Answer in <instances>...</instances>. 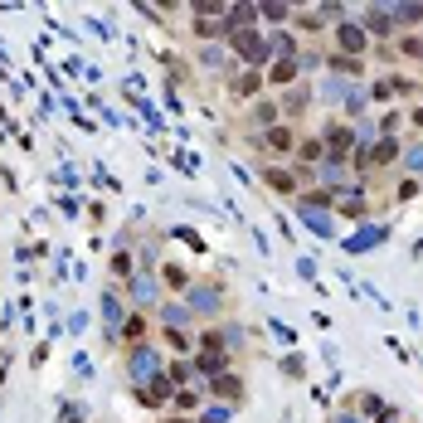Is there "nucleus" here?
I'll list each match as a JSON object with an SVG mask.
<instances>
[{"label": "nucleus", "instance_id": "obj_14", "mask_svg": "<svg viewBox=\"0 0 423 423\" xmlns=\"http://www.w3.org/2000/svg\"><path fill=\"white\" fill-rule=\"evenodd\" d=\"M146 385H151V389H141V399H146V404L171 399V380H166V375H156V380H146Z\"/></svg>", "mask_w": 423, "mask_h": 423}, {"label": "nucleus", "instance_id": "obj_13", "mask_svg": "<svg viewBox=\"0 0 423 423\" xmlns=\"http://www.w3.org/2000/svg\"><path fill=\"white\" fill-rule=\"evenodd\" d=\"M268 83H278V88L297 83V64H292V59H278V64H273V73H268Z\"/></svg>", "mask_w": 423, "mask_h": 423}, {"label": "nucleus", "instance_id": "obj_17", "mask_svg": "<svg viewBox=\"0 0 423 423\" xmlns=\"http://www.w3.org/2000/svg\"><path fill=\"white\" fill-rule=\"evenodd\" d=\"M389 20H399V25H418V20H423V5H389Z\"/></svg>", "mask_w": 423, "mask_h": 423}, {"label": "nucleus", "instance_id": "obj_22", "mask_svg": "<svg viewBox=\"0 0 423 423\" xmlns=\"http://www.w3.org/2000/svg\"><path fill=\"white\" fill-rule=\"evenodd\" d=\"M253 112H258V122H268V127H273V117H278L282 108H278V102H258V108H253Z\"/></svg>", "mask_w": 423, "mask_h": 423}, {"label": "nucleus", "instance_id": "obj_6", "mask_svg": "<svg viewBox=\"0 0 423 423\" xmlns=\"http://www.w3.org/2000/svg\"><path fill=\"white\" fill-rule=\"evenodd\" d=\"M219 306H224V292H219V287H190V311L215 316Z\"/></svg>", "mask_w": 423, "mask_h": 423}, {"label": "nucleus", "instance_id": "obj_16", "mask_svg": "<svg viewBox=\"0 0 423 423\" xmlns=\"http://www.w3.org/2000/svg\"><path fill=\"white\" fill-rule=\"evenodd\" d=\"M331 69H336V73H350V78H360V73H365V59H346V54H331Z\"/></svg>", "mask_w": 423, "mask_h": 423}, {"label": "nucleus", "instance_id": "obj_7", "mask_svg": "<svg viewBox=\"0 0 423 423\" xmlns=\"http://www.w3.org/2000/svg\"><path fill=\"white\" fill-rule=\"evenodd\" d=\"M302 224H306L311 234H322V239L336 234V229H331V215H326V204H306V200H302Z\"/></svg>", "mask_w": 423, "mask_h": 423}, {"label": "nucleus", "instance_id": "obj_20", "mask_svg": "<svg viewBox=\"0 0 423 423\" xmlns=\"http://www.w3.org/2000/svg\"><path fill=\"white\" fill-rule=\"evenodd\" d=\"M404 151H409V156H404V166H409V180H413V176L423 171V141H413V146H404Z\"/></svg>", "mask_w": 423, "mask_h": 423}, {"label": "nucleus", "instance_id": "obj_2", "mask_svg": "<svg viewBox=\"0 0 423 423\" xmlns=\"http://www.w3.org/2000/svg\"><path fill=\"white\" fill-rule=\"evenodd\" d=\"M229 39H234V49H239L248 64H263V59H268V39H258V29H229Z\"/></svg>", "mask_w": 423, "mask_h": 423}, {"label": "nucleus", "instance_id": "obj_25", "mask_svg": "<svg viewBox=\"0 0 423 423\" xmlns=\"http://www.w3.org/2000/svg\"><path fill=\"white\" fill-rule=\"evenodd\" d=\"M253 88H258V73H243V78L234 83V93H253Z\"/></svg>", "mask_w": 423, "mask_h": 423}, {"label": "nucleus", "instance_id": "obj_3", "mask_svg": "<svg viewBox=\"0 0 423 423\" xmlns=\"http://www.w3.org/2000/svg\"><path fill=\"white\" fill-rule=\"evenodd\" d=\"M336 44H341V54H346V59H360L365 49H370V34H365L355 20H346V25L336 29Z\"/></svg>", "mask_w": 423, "mask_h": 423}, {"label": "nucleus", "instance_id": "obj_31", "mask_svg": "<svg viewBox=\"0 0 423 423\" xmlns=\"http://www.w3.org/2000/svg\"><path fill=\"white\" fill-rule=\"evenodd\" d=\"M171 423H185V418H171Z\"/></svg>", "mask_w": 423, "mask_h": 423}, {"label": "nucleus", "instance_id": "obj_15", "mask_svg": "<svg viewBox=\"0 0 423 423\" xmlns=\"http://www.w3.org/2000/svg\"><path fill=\"white\" fill-rule=\"evenodd\" d=\"M268 146H273V156H287L292 151V132L287 127H268Z\"/></svg>", "mask_w": 423, "mask_h": 423}, {"label": "nucleus", "instance_id": "obj_18", "mask_svg": "<svg viewBox=\"0 0 423 423\" xmlns=\"http://www.w3.org/2000/svg\"><path fill=\"white\" fill-rule=\"evenodd\" d=\"M399 54L413 59V64H423V39H418V34H404V39H399Z\"/></svg>", "mask_w": 423, "mask_h": 423}, {"label": "nucleus", "instance_id": "obj_4", "mask_svg": "<svg viewBox=\"0 0 423 423\" xmlns=\"http://www.w3.org/2000/svg\"><path fill=\"white\" fill-rule=\"evenodd\" d=\"M322 146H326V156H346V161H350V151H355V132H350L346 122H331V127H326V136H322Z\"/></svg>", "mask_w": 423, "mask_h": 423}, {"label": "nucleus", "instance_id": "obj_8", "mask_svg": "<svg viewBox=\"0 0 423 423\" xmlns=\"http://www.w3.org/2000/svg\"><path fill=\"white\" fill-rule=\"evenodd\" d=\"M385 234H389V229H380V224H365L360 234H350V239H346V253H370L375 243H385Z\"/></svg>", "mask_w": 423, "mask_h": 423}, {"label": "nucleus", "instance_id": "obj_24", "mask_svg": "<svg viewBox=\"0 0 423 423\" xmlns=\"http://www.w3.org/2000/svg\"><path fill=\"white\" fill-rule=\"evenodd\" d=\"M297 108H306V88H292V97H287V112H297Z\"/></svg>", "mask_w": 423, "mask_h": 423}, {"label": "nucleus", "instance_id": "obj_26", "mask_svg": "<svg viewBox=\"0 0 423 423\" xmlns=\"http://www.w3.org/2000/svg\"><path fill=\"white\" fill-rule=\"evenodd\" d=\"M151 292H156V282H151V278H136V297H141V302H146V297H151Z\"/></svg>", "mask_w": 423, "mask_h": 423}, {"label": "nucleus", "instance_id": "obj_9", "mask_svg": "<svg viewBox=\"0 0 423 423\" xmlns=\"http://www.w3.org/2000/svg\"><path fill=\"white\" fill-rule=\"evenodd\" d=\"M360 20H365V25H360L365 34H389V29H394L389 5H370V10H360Z\"/></svg>", "mask_w": 423, "mask_h": 423}, {"label": "nucleus", "instance_id": "obj_23", "mask_svg": "<svg viewBox=\"0 0 423 423\" xmlns=\"http://www.w3.org/2000/svg\"><path fill=\"white\" fill-rule=\"evenodd\" d=\"M268 49H273V54H292V34H273Z\"/></svg>", "mask_w": 423, "mask_h": 423}, {"label": "nucleus", "instance_id": "obj_5", "mask_svg": "<svg viewBox=\"0 0 423 423\" xmlns=\"http://www.w3.org/2000/svg\"><path fill=\"white\" fill-rule=\"evenodd\" d=\"M132 375L136 380H156V375H161V355H156L151 346H136L132 350Z\"/></svg>", "mask_w": 423, "mask_h": 423}, {"label": "nucleus", "instance_id": "obj_28", "mask_svg": "<svg viewBox=\"0 0 423 423\" xmlns=\"http://www.w3.org/2000/svg\"><path fill=\"white\" fill-rule=\"evenodd\" d=\"M413 127H418V132H423V108H413Z\"/></svg>", "mask_w": 423, "mask_h": 423}, {"label": "nucleus", "instance_id": "obj_10", "mask_svg": "<svg viewBox=\"0 0 423 423\" xmlns=\"http://www.w3.org/2000/svg\"><path fill=\"white\" fill-rule=\"evenodd\" d=\"M263 180H268L278 195H292V190H297V176H292V171H282V166H268V171H263Z\"/></svg>", "mask_w": 423, "mask_h": 423}, {"label": "nucleus", "instance_id": "obj_1", "mask_svg": "<svg viewBox=\"0 0 423 423\" xmlns=\"http://www.w3.org/2000/svg\"><path fill=\"white\" fill-rule=\"evenodd\" d=\"M399 136H380L375 146H370V151H355V166L360 171H370V166H389V161H399Z\"/></svg>", "mask_w": 423, "mask_h": 423}, {"label": "nucleus", "instance_id": "obj_11", "mask_svg": "<svg viewBox=\"0 0 423 423\" xmlns=\"http://www.w3.org/2000/svg\"><path fill=\"white\" fill-rule=\"evenodd\" d=\"M215 394L239 404V399H243V380H239V375H219V380H215Z\"/></svg>", "mask_w": 423, "mask_h": 423}, {"label": "nucleus", "instance_id": "obj_27", "mask_svg": "<svg viewBox=\"0 0 423 423\" xmlns=\"http://www.w3.org/2000/svg\"><path fill=\"white\" fill-rule=\"evenodd\" d=\"M146 336V322H127V341H141Z\"/></svg>", "mask_w": 423, "mask_h": 423}, {"label": "nucleus", "instance_id": "obj_21", "mask_svg": "<svg viewBox=\"0 0 423 423\" xmlns=\"http://www.w3.org/2000/svg\"><path fill=\"white\" fill-rule=\"evenodd\" d=\"M365 97H370L365 88H355V93H346V112H350V117H360V112H365Z\"/></svg>", "mask_w": 423, "mask_h": 423}, {"label": "nucleus", "instance_id": "obj_30", "mask_svg": "<svg viewBox=\"0 0 423 423\" xmlns=\"http://www.w3.org/2000/svg\"><path fill=\"white\" fill-rule=\"evenodd\" d=\"M380 423H394V413H385V418H380Z\"/></svg>", "mask_w": 423, "mask_h": 423}, {"label": "nucleus", "instance_id": "obj_19", "mask_svg": "<svg viewBox=\"0 0 423 423\" xmlns=\"http://www.w3.org/2000/svg\"><path fill=\"white\" fill-rule=\"evenodd\" d=\"M297 156H302V161H311V166H316V161H322V156H326L322 136H311V141H302V146H297Z\"/></svg>", "mask_w": 423, "mask_h": 423}, {"label": "nucleus", "instance_id": "obj_29", "mask_svg": "<svg viewBox=\"0 0 423 423\" xmlns=\"http://www.w3.org/2000/svg\"><path fill=\"white\" fill-rule=\"evenodd\" d=\"M336 423H360V418H355V413H341V418H336Z\"/></svg>", "mask_w": 423, "mask_h": 423}, {"label": "nucleus", "instance_id": "obj_12", "mask_svg": "<svg viewBox=\"0 0 423 423\" xmlns=\"http://www.w3.org/2000/svg\"><path fill=\"white\" fill-rule=\"evenodd\" d=\"M346 171H350V161H346V156H322V180H331V185H336Z\"/></svg>", "mask_w": 423, "mask_h": 423}]
</instances>
